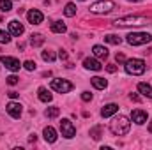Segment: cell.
<instances>
[{"label":"cell","mask_w":152,"mask_h":150,"mask_svg":"<svg viewBox=\"0 0 152 150\" xmlns=\"http://www.w3.org/2000/svg\"><path fill=\"white\" fill-rule=\"evenodd\" d=\"M110 129H112V133L117 134V136H126L129 133V129H131V122H129L127 117L118 115V117H115L113 120H112Z\"/></svg>","instance_id":"6da1fadb"},{"label":"cell","mask_w":152,"mask_h":150,"mask_svg":"<svg viewBox=\"0 0 152 150\" xmlns=\"http://www.w3.org/2000/svg\"><path fill=\"white\" fill-rule=\"evenodd\" d=\"M149 20L145 16H124V18H118L115 20L113 25L115 27H120V28H126V27H140V25H147Z\"/></svg>","instance_id":"7a4b0ae2"},{"label":"cell","mask_w":152,"mask_h":150,"mask_svg":"<svg viewBox=\"0 0 152 150\" xmlns=\"http://www.w3.org/2000/svg\"><path fill=\"white\" fill-rule=\"evenodd\" d=\"M126 66V73H129V74L133 76H140L145 73V62L142 60V58H129V60H126L124 62Z\"/></svg>","instance_id":"3957f363"},{"label":"cell","mask_w":152,"mask_h":150,"mask_svg":"<svg viewBox=\"0 0 152 150\" xmlns=\"http://www.w3.org/2000/svg\"><path fill=\"white\" fill-rule=\"evenodd\" d=\"M115 9V2L113 0H101V2H96L90 5V12H96V14H108Z\"/></svg>","instance_id":"277c9868"},{"label":"cell","mask_w":152,"mask_h":150,"mask_svg":"<svg viewBox=\"0 0 152 150\" xmlns=\"http://www.w3.org/2000/svg\"><path fill=\"white\" fill-rule=\"evenodd\" d=\"M151 41V34H145V32H133L127 36V42L131 46H143V44H149Z\"/></svg>","instance_id":"5b68a950"},{"label":"cell","mask_w":152,"mask_h":150,"mask_svg":"<svg viewBox=\"0 0 152 150\" xmlns=\"http://www.w3.org/2000/svg\"><path fill=\"white\" fill-rule=\"evenodd\" d=\"M60 133H62V136L67 138V140H71L76 134V127L73 125V122H71L69 118H62V122H60Z\"/></svg>","instance_id":"8992f818"},{"label":"cell","mask_w":152,"mask_h":150,"mask_svg":"<svg viewBox=\"0 0 152 150\" xmlns=\"http://www.w3.org/2000/svg\"><path fill=\"white\" fill-rule=\"evenodd\" d=\"M51 88L55 90V92H60V94H67V92H71L73 90V83H69L67 79H53L51 81Z\"/></svg>","instance_id":"52a82bcc"},{"label":"cell","mask_w":152,"mask_h":150,"mask_svg":"<svg viewBox=\"0 0 152 150\" xmlns=\"http://www.w3.org/2000/svg\"><path fill=\"white\" fill-rule=\"evenodd\" d=\"M0 62H2L9 71H20V67H21L20 60L14 58V57H0Z\"/></svg>","instance_id":"ba28073f"},{"label":"cell","mask_w":152,"mask_h":150,"mask_svg":"<svg viewBox=\"0 0 152 150\" xmlns=\"http://www.w3.org/2000/svg\"><path fill=\"white\" fill-rule=\"evenodd\" d=\"M27 20H28L32 25H39V23H42L44 16H42V12L37 11V9H30V11L27 12Z\"/></svg>","instance_id":"9c48e42d"},{"label":"cell","mask_w":152,"mask_h":150,"mask_svg":"<svg viewBox=\"0 0 152 150\" xmlns=\"http://www.w3.org/2000/svg\"><path fill=\"white\" fill-rule=\"evenodd\" d=\"M5 110H7V113H9L12 118H20L21 113H23V108H21L20 103H9V104L5 106Z\"/></svg>","instance_id":"30bf717a"},{"label":"cell","mask_w":152,"mask_h":150,"mask_svg":"<svg viewBox=\"0 0 152 150\" xmlns=\"http://www.w3.org/2000/svg\"><path fill=\"white\" fill-rule=\"evenodd\" d=\"M23 32H25V28H23V25H21L18 20H12V21H9V34H11V36H16V37H20Z\"/></svg>","instance_id":"8fae6325"},{"label":"cell","mask_w":152,"mask_h":150,"mask_svg":"<svg viewBox=\"0 0 152 150\" xmlns=\"http://www.w3.org/2000/svg\"><path fill=\"white\" fill-rule=\"evenodd\" d=\"M131 120H133L134 124L142 125V124L147 122V113L142 111V110H133V111H131Z\"/></svg>","instance_id":"7c38bea8"},{"label":"cell","mask_w":152,"mask_h":150,"mask_svg":"<svg viewBox=\"0 0 152 150\" xmlns=\"http://www.w3.org/2000/svg\"><path fill=\"white\" fill-rule=\"evenodd\" d=\"M83 67H85V69H90V71H101V69H103V66H101L96 58H85V60H83Z\"/></svg>","instance_id":"4fadbf2b"},{"label":"cell","mask_w":152,"mask_h":150,"mask_svg":"<svg viewBox=\"0 0 152 150\" xmlns=\"http://www.w3.org/2000/svg\"><path fill=\"white\" fill-rule=\"evenodd\" d=\"M90 83H92V87L97 88V90H104V88L108 87V81H106L104 78H101V76H94V78L90 79Z\"/></svg>","instance_id":"5bb4252c"},{"label":"cell","mask_w":152,"mask_h":150,"mask_svg":"<svg viewBox=\"0 0 152 150\" xmlns=\"http://www.w3.org/2000/svg\"><path fill=\"white\" fill-rule=\"evenodd\" d=\"M42 134H44V140L48 141V143H55L57 141V131L53 129V127H44V131H42Z\"/></svg>","instance_id":"9a60e30c"},{"label":"cell","mask_w":152,"mask_h":150,"mask_svg":"<svg viewBox=\"0 0 152 150\" xmlns=\"http://www.w3.org/2000/svg\"><path fill=\"white\" fill-rule=\"evenodd\" d=\"M37 97H39V101H42V103H50V101L53 99V95L50 94V90L44 88V87H41L37 90Z\"/></svg>","instance_id":"2e32d148"},{"label":"cell","mask_w":152,"mask_h":150,"mask_svg":"<svg viewBox=\"0 0 152 150\" xmlns=\"http://www.w3.org/2000/svg\"><path fill=\"white\" fill-rule=\"evenodd\" d=\"M117 111H118V106L112 103V104H106V106H104V108L101 110V115H103L104 118H108V117H112V115H115Z\"/></svg>","instance_id":"e0dca14e"},{"label":"cell","mask_w":152,"mask_h":150,"mask_svg":"<svg viewBox=\"0 0 152 150\" xmlns=\"http://www.w3.org/2000/svg\"><path fill=\"white\" fill-rule=\"evenodd\" d=\"M138 90H140V94H142L143 97L152 99V87L149 83H138Z\"/></svg>","instance_id":"ac0fdd59"},{"label":"cell","mask_w":152,"mask_h":150,"mask_svg":"<svg viewBox=\"0 0 152 150\" xmlns=\"http://www.w3.org/2000/svg\"><path fill=\"white\" fill-rule=\"evenodd\" d=\"M92 51H94V55H96L97 58H106V57H108V50H106L104 46H99V44H96V46L92 48Z\"/></svg>","instance_id":"d6986e66"},{"label":"cell","mask_w":152,"mask_h":150,"mask_svg":"<svg viewBox=\"0 0 152 150\" xmlns=\"http://www.w3.org/2000/svg\"><path fill=\"white\" fill-rule=\"evenodd\" d=\"M67 28H66V25L62 23V21H53L51 23V32H55V34H64Z\"/></svg>","instance_id":"ffe728a7"},{"label":"cell","mask_w":152,"mask_h":150,"mask_svg":"<svg viewBox=\"0 0 152 150\" xmlns=\"http://www.w3.org/2000/svg\"><path fill=\"white\" fill-rule=\"evenodd\" d=\"M42 42H44V37H42V34H32V36H30V44H32L34 48H39Z\"/></svg>","instance_id":"44dd1931"},{"label":"cell","mask_w":152,"mask_h":150,"mask_svg":"<svg viewBox=\"0 0 152 150\" xmlns=\"http://www.w3.org/2000/svg\"><path fill=\"white\" fill-rule=\"evenodd\" d=\"M48 118H57L58 115H60V108H57V106H51V108H48L46 113H44Z\"/></svg>","instance_id":"7402d4cb"},{"label":"cell","mask_w":152,"mask_h":150,"mask_svg":"<svg viewBox=\"0 0 152 150\" xmlns=\"http://www.w3.org/2000/svg\"><path fill=\"white\" fill-rule=\"evenodd\" d=\"M104 42H108V44H120V42H122V39L118 37V36L108 34V36H104Z\"/></svg>","instance_id":"603a6c76"},{"label":"cell","mask_w":152,"mask_h":150,"mask_svg":"<svg viewBox=\"0 0 152 150\" xmlns=\"http://www.w3.org/2000/svg\"><path fill=\"white\" fill-rule=\"evenodd\" d=\"M64 14H66V16H69V18L76 14V5L73 4V2H69V4L66 5V9H64Z\"/></svg>","instance_id":"cb8c5ba5"},{"label":"cell","mask_w":152,"mask_h":150,"mask_svg":"<svg viewBox=\"0 0 152 150\" xmlns=\"http://www.w3.org/2000/svg\"><path fill=\"white\" fill-rule=\"evenodd\" d=\"M12 9V4H11V0H0V11H4V12H9Z\"/></svg>","instance_id":"d4e9b609"},{"label":"cell","mask_w":152,"mask_h":150,"mask_svg":"<svg viewBox=\"0 0 152 150\" xmlns=\"http://www.w3.org/2000/svg\"><path fill=\"white\" fill-rule=\"evenodd\" d=\"M41 57H42V60H44V62H53V60H55V55H53L51 51H42V55H41Z\"/></svg>","instance_id":"484cf974"},{"label":"cell","mask_w":152,"mask_h":150,"mask_svg":"<svg viewBox=\"0 0 152 150\" xmlns=\"http://www.w3.org/2000/svg\"><path fill=\"white\" fill-rule=\"evenodd\" d=\"M23 66H25L27 71H36V62H34V60H27Z\"/></svg>","instance_id":"4316f807"},{"label":"cell","mask_w":152,"mask_h":150,"mask_svg":"<svg viewBox=\"0 0 152 150\" xmlns=\"http://www.w3.org/2000/svg\"><path fill=\"white\" fill-rule=\"evenodd\" d=\"M9 41H11V37H9V34H7V32H4V30H0V42L7 44Z\"/></svg>","instance_id":"83f0119b"},{"label":"cell","mask_w":152,"mask_h":150,"mask_svg":"<svg viewBox=\"0 0 152 150\" xmlns=\"http://www.w3.org/2000/svg\"><path fill=\"white\" fill-rule=\"evenodd\" d=\"M99 133H101V127H94L92 131H90V136L94 138V140H99L101 136H99Z\"/></svg>","instance_id":"f1b7e54d"},{"label":"cell","mask_w":152,"mask_h":150,"mask_svg":"<svg viewBox=\"0 0 152 150\" xmlns=\"http://www.w3.org/2000/svg\"><path fill=\"white\" fill-rule=\"evenodd\" d=\"M18 81H20V78H18V76H14V74L7 78V85H11V87H12V85H16Z\"/></svg>","instance_id":"f546056e"},{"label":"cell","mask_w":152,"mask_h":150,"mask_svg":"<svg viewBox=\"0 0 152 150\" xmlns=\"http://www.w3.org/2000/svg\"><path fill=\"white\" fill-rule=\"evenodd\" d=\"M115 60H117L118 64H122V62H126V57H124V53H117V55H115Z\"/></svg>","instance_id":"4dcf8cb0"},{"label":"cell","mask_w":152,"mask_h":150,"mask_svg":"<svg viewBox=\"0 0 152 150\" xmlns=\"http://www.w3.org/2000/svg\"><path fill=\"white\" fill-rule=\"evenodd\" d=\"M81 99H83L85 103H88V101L92 99V94H90V92H83V94H81Z\"/></svg>","instance_id":"1f68e13d"},{"label":"cell","mask_w":152,"mask_h":150,"mask_svg":"<svg viewBox=\"0 0 152 150\" xmlns=\"http://www.w3.org/2000/svg\"><path fill=\"white\" fill-rule=\"evenodd\" d=\"M106 71H108V73H115V71H117V66H115V64H108V66H106Z\"/></svg>","instance_id":"d6a6232c"},{"label":"cell","mask_w":152,"mask_h":150,"mask_svg":"<svg viewBox=\"0 0 152 150\" xmlns=\"http://www.w3.org/2000/svg\"><path fill=\"white\" fill-rule=\"evenodd\" d=\"M58 58H60V60H66V58H67V53L60 50V53H58Z\"/></svg>","instance_id":"836d02e7"},{"label":"cell","mask_w":152,"mask_h":150,"mask_svg":"<svg viewBox=\"0 0 152 150\" xmlns=\"http://www.w3.org/2000/svg\"><path fill=\"white\" fill-rule=\"evenodd\" d=\"M18 95H20L18 92H9V97H11V99H14V97H18Z\"/></svg>","instance_id":"e575fe53"},{"label":"cell","mask_w":152,"mask_h":150,"mask_svg":"<svg viewBox=\"0 0 152 150\" xmlns=\"http://www.w3.org/2000/svg\"><path fill=\"white\" fill-rule=\"evenodd\" d=\"M131 99H133V101H136V103H138V101H140V97H138V95H136V94H131Z\"/></svg>","instance_id":"d590c367"},{"label":"cell","mask_w":152,"mask_h":150,"mask_svg":"<svg viewBox=\"0 0 152 150\" xmlns=\"http://www.w3.org/2000/svg\"><path fill=\"white\" fill-rule=\"evenodd\" d=\"M149 133L152 134V120H151V124H149Z\"/></svg>","instance_id":"8d00e7d4"},{"label":"cell","mask_w":152,"mask_h":150,"mask_svg":"<svg viewBox=\"0 0 152 150\" xmlns=\"http://www.w3.org/2000/svg\"><path fill=\"white\" fill-rule=\"evenodd\" d=\"M129 2H142V0H129Z\"/></svg>","instance_id":"74e56055"},{"label":"cell","mask_w":152,"mask_h":150,"mask_svg":"<svg viewBox=\"0 0 152 150\" xmlns=\"http://www.w3.org/2000/svg\"><path fill=\"white\" fill-rule=\"evenodd\" d=\"M0 23H2V18H0Z\"/></svg>","instance_id":"f35d334b"},{"label":"cell","mask_w":152,"mask_h":150,"mask_svg":"<svg viewBox=\"0 0 152 150\" xmlns=\"http://www.w3.org/2000/svg\"><path fill=\"white\" fill-rule=\"evenodd\" d=\"M80 2H85V0H80Z\"/></svg>","instance_id":"ab89813d"}]
</instances>
